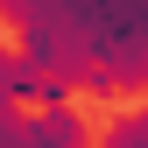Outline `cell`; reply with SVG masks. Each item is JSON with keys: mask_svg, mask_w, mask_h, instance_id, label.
<instances>
[{"mask_svg": "<svg viewBox=\"0 0 148 148\" xmlns=\"http://www.w3.org/2000/svg\"><path fill=\"white\" fill-rule=\"evenodd\" d=\"M0 21L21 28V64L49 71L64 92L85 85L99 99L148 92V7H0Z\"/></svg>", "mask_w": 148, "mask_h": 148, "instance_id": "obj_1", "label": "cell"}, {"mask_svg": "<svg viewBox=\"0 0 148 148\" xmlns=\"http://www.w3.org/2000/svg\"><path fill=\"white\" fill-rule=\"evenodd\" d=\"M28 141L35 148H85L92 141V120L78 113V106H49V113L28 120Z\"/></svg>", "mask_w": 148, "mask_h": 148, "instance_id": "obj_2", "label": "cell"}, {"mask_svg": "<svg viewBox=\"0 0 148 148\" xmlns=\"http://www.w3.org/2000/svg\"><path fill=\"white\" fill-rule=\"evenodd\" d=\"M99 148H148V106H141V113H127V120H113Z\"/></svg>", "mask_w": 148, "mask_h": 148, "instance_id": "obj_3", "label": "cell"}]
</instances>
